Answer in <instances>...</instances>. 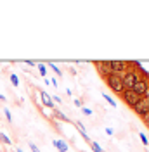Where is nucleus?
<instances>
[{
    "instance_id": "1",
    "label": "nucleus",
    "mask_w": 149,
    "mask_h": 152,
    "mask_svg": "<svg viewBox=\"0 0 149 152\" xmlns=\"http://www.w3.org/2000/svg\"><path fill=\"white\" fill-rule=\"evenodd\" d=\"M104 81H106V85L111 88L114 94H123L125 92V86H123V80H121V75H116V73H111V75H108L104 78Z\"/></svg>"
},
{
    "instance_id": "2",
    "label": "nucleus",
    "mask_w": 149,
    "mask_h": 152,
    "mask_svg": "<svg viewBox=\"0 0 149 152\" xmlns=\"http://www.w3.org/2000/svg\"><path fill=\"white\" fill-rule=\"evenodd\" d=\"M121 80H123V86H125V90H132V86L137 83V80H139V75L135 73V71H132L128 69L127 73H123L121 75Z\"/></svg>"
},
{
    "instance_id": "3",
    "label": "nucleus",
    "mask_w": 149,
    "mask_h": 152,
    "mask_svg": "<svg viewBox=\"0 0 149 152\" xmlns=\"http://www.w3.org/2000/svg\"><path fill=\"white\" fill-rule=\"evenodd\" d=\"M148 90H149V83H148V80H144V78H139V80H137V83L132 86V92H134V94H137L139 97H144Z\"/></svg>"
},
{
    "instance_id": "4",
    "label": "nucleus",
    "mask_w": 149,
    "mask_h": 152,
    "mask_svg": "<svg viewBox=\"0 0 149 152\" xmlns=\"http://www.w3.org/2000/svg\"><path fill=\"white\" fill-rule=\"evenodd\" d=\"M121 99H123V102H125V104H128V105L134 107V105H137L140 102V99H142V97H139L137 94H134L132 90H125V92L121 94Z\"/></svg>"
},
{
    "instance_id": "5",
    "label": "nucleus",
    "mask_w": 149,
    "mask_h": 152,
    "mask_svg": "<svg viewBox=\"0 0 149 152\" xmlns=\"http://www.w3.org/2000/svg\"><path fill=\"white\" fill-rule=\"evenodd\" d=\"M109 67H111V73H116V75H120V73H127L128 69V62H125V61H109Z\"/></svg>"
},
{
    "instance_id": "6",
    "label": "nucleus",
    "mask_w": 149,
    "mask_h": 152,
    "mask_svg": "<svg viewBox=\"0 0 149 152\" xmlns=\"http://www.w3.org/2000/svg\"><path fill=\"white\" fill-rule=\"evenodd\" d=\"M134 111H135V114H137V116L144 118V116L149 113V99H140L139 104L134 105Z\"/></svg>"
},
{
    "instance_id": "7",
    "label": "nucleus",
    "mask_w": 149,
    "mask_h": 152,
    "mask_svg": "<svg viewBox=\"0 0 149 152\" xmlns=\"http://www.w3.org/2000/svg\"><path fill=\"white\" fill-rule=\"evenodd\" d=\"M97 69L103 73V76L106 78L108 75H111V67H109V61H101L97 62Z\"/></svg>"
},
{
    "instance_id": "8",
    "label": "nucleus",
    "mask_w": 149,
    "mask_h": 152,
    "mask_svg": "<svg viewBox=\"0 0 149 152\" xmlns=\"http://www.w3.org/2000/svg\"><path fill=\"white\" fill-rule=\"evenodd\" d=\"M52 143H54V147H56L59 152H68V143H66V142H63V140H57V138H56Z\"/></svg>"
},
{
    "instance_id": "9",
    "label": "nucleus",
    "mask_w": 149,
    "mask_h": 152,
    "mask_svg": "<svg viewBox=\"0 0 149 152\" xmlns=\"http://www.w3.org/2000/svg\"><path fill=\"white\" fill-rule=\"evenodd\" d=\"M42 100H44V104H45L47 107H54V102L50 100L49 94H45V92H42Z\"/></svg>"
},
{
    "instance_id": "10",
    "label": "nucleus",
    "mask_w": 149,
    "mask_h": 152,
    "mask_svg": "<svg viewBox=\"0 0 149 152\" xmlns=\"http://www.w3.org/2000/svg\"><path fill=\"white\" fill-rule=\"evenodd\" d=\"M90 147H92L94 152H104L103 149H101V145H99L97 142H90Z\"/></svg>"
},
{
    "instance_id": "11",
    "label": "nucleus",
    "mask_w": 149,
    "mask_h": 152,
    "mask_svg": "<svg viewBox=\"0 0 149 152\" xmlns=\"http://www.w3.org/2000/svg\"><path fill=\"white\" fill-rule=\"evenodd\" d=\"M104 99H106V102H108V104L111 105V107H116V102H114V100H113L111 97H109V95H103Z\"/></svg>"
},
{
    "instance_id": "12",
    "label": "nucleus",
    "mask_w": 149,
    "mask_h": 152,
    "mask_svg": "<svg viewBox=\"0 0 149 152\" xmlns=\"http://www.w3.org/2000/svg\"><path fill=\"white\" fill-rule=\"evenodd\" d=\"M38 71H40V75H42V76H45V75H47V67H45V64H38Z\"/></svg>"
},
{
    "instance_id": "13",
    "label": "nucleus",
    "mask_w": 149,
    "mask_h": 152,
    "mask_svg": "<svg viewBox=\"0 0 149 152\" xmlns=\"http://www.w3.org/2000/svg\"><path fill=\"white\" fill-rule=\"evenodd\" d=\"M0 140H2V142H5L7 145H10V138L7 137V135H4V133H0Z\"/></svg>"
},
{
    "instance_id": "14",
    "label": "nucleus",
    "mask_w": 149,
    "mask_h": 152,
    "mask_svg": "<svg viewBox=\"0 0 149 152\" xmlns=\"http://www.w3.org/2000/svg\"><path fill=\"white\" fill-rule=\"evenodd\" d=\"M10 83H12L14 86L19 85V80H18V76H16V75H10Z\"/></svg>"
},
{
    "instance_id": "15",
    "label": "nucleus",
    "mask_w": 149,
    "mask_h": 152,
    "mask_svg": "<svg viewBox=\"0 0 149 152\" xmlns=\"http://www.w3.org/2000/svg\"><path fill=\"white\" fill-rule=\"evenodd\" d=\"M49 66H50V67H52V69H54V73H56L57 76H61V75H63V73H61V69H59V67H57L56 64H52V62H50Z\"/></svg>"
},
{
    "instance_id": "16",
    "label": "nucleus",
    "mask_w": 149,
    "mask_h": 152,
    "mask_svg": "<svg viewBox=\"0 0 149 152\" xmlns=\"http://www.w3.org/2000/svg\"><path fill=\"white\" fill-rule=\"evenodd\" d=\"M56 116H57V118H59V119H63V121H69V119H68V118H66L64 114L61 113V111H56Z\"/></svg>"
},
{
    "instance_id": "17",
    "label": "nucleus",
    "mask_w": 149,
    "mask_h": 152,
    "mask_svg": "<svg viewBox=\"0 0 149 152\" xmlns=\"http://www.w3.org/2000/svg\"><path fill=\"white\" fill-rule=\"evenodd\" d=\"M82 113L85 116H92V109H87V107H82Z\"/></svg>"
},
{
    "instance_id": "18",
    "label": "nucleus",
    "mask_w": 149,
    "mask_h": 152,
    "mask_svg": "<svg viewBox=\"0 0 149 152\" xmlns=\"http://www.w3.org/2000/svg\"><path fill=\"white\" fill-rule=\"evenodd\" d=\"M30 149H31L33 152H40V149H38V147H37V145H35L33 142H30Z\"/></svg>"
},
{
    "instance_id": "19",
    "label": "nucleus",
    "mask_w": 149,
    "mask_h": 152,
    "mask_svg": "<svg viewBox=\"0 0 149 152\" xmlns=\"http://www.w3.org/2000/svg\"><path fill=\"white\" fill-rule=\"evenodd\" d=\"M140 140H142V143H144V145H148V137H146V135H144V133H140Z\"/></svg>"
},
{
    "instance_id": "20",
    "label": "nucleus",
    "mask_w": 149,
    "mask_h": 152,
    "mask_svg": "<svg viewBox=\"0 0 149 152\" xmlns=\"http://www.w3.org/2000/svg\"><path fill=\"white\" fill-rule=\"evenodd\" d=\"M5 118H7V119H9V121H12V116H10L9 109H5Z\"/></svg>"
},
{
    "instance_id": "21",
    "label": "nucleus",
    "mask_w": 149,
    "mask_h": 152,
    "mask_svg": "<svg viewBox=\"0 0 149 152\" xmlns=\"http://www.w3.org/2000/svg\"><path fill=\"white\" fill-rule=\"evenodd\" d=\"M144 121H146V124H148V126H149V113L146 114V116H144Z\"/></svg>"
},
{
    "instance_id": "22",
    "label": "nucleus",
    "mask_w": 149,
    "mask_h": 152,
    "mask_svg": "<svg viewBox=\"0 0 149 152\" xmlns=\"http://www.w3.org/2000/svg\"><path fill=\"white\" fill-rule=\"evenodd\" d=\"M74 105H78V107H82V100H78V99H76V100H74Z\"/></svg>"
},
{
    "instance_id": "23",
    "label": "nucleus",
    "mask_w": 149,
    "mask_h": 152,
    "mask_svg": "<svg viewBox=\"0 0 149 152\" xmlns=\"http://www.w3.org/2000/svg\"><path fill=\"white\" fill-rule=\"evenodd\" d=\"M16 152H23V151H21V149H18V151H16Z\"/></svg>"
}]
</instances>
